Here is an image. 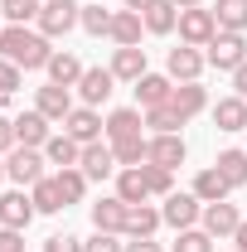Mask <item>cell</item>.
<instances>
[{"instance_id": "obj_17", "label": "cell", "mask_w": 247, "mask_h": 252, "mask_svg": "<svg viewBox=\"0 0 247 252\" xmlns=\"http://www.w3.org/2000/svg\"><path fill=\"white\" fill-rule=\"evenodd\" d=\"M107 68L117 73V83H141V78L151 73V68H146V49H141V44H131V49H117Z\"/></svg>"}, {"instance_id": "obj_46", "label": "cell", "mask_w": 247, "mask_h": 252, "mask_svg": "<svg viewBox=\"0 0 247 252\" xmlns=\"http://www.w3.org/2000/svg\"><path fill=\"white\" fill-rule=\"evenodd\" d=\"M233 243H238V248H243V252H247V219H243V223H238V233H233Z\"/></svg>"}, {"instance_id": "obj_45", "label": "cell", "mask_w": 247, "mask_h": 252, "mask_svg": "<svg viewBox=\"0 0 247 252\" xmlns=\"http://www.w3.org/2000/svg\"><path fill=\"white\" fill-rule=\"evenodd\" d=\"M233 93H238V97H243V102H247V63H243V68H238V73H233Z\"/></svg>"}, {"instance_id": "obj_32", "label": "cell", "mask_w": 247, "mask_h": 252, "mask_svg": "<svg viewBox=\"0 0 247 252\" xmlns=\"http://www.w3.org/2000/svg\"><path fill=\"white\" fill-rule=\"evenodd\" d=\"M117 151V165H146L151 156V136H126V141H112Z\"/></svg>"}, {"instance_id": "obj_16", "label": "cell", "mask_w": 247, "mask_h": 252, "mask_svg": "<svg viewBox=\"0 0 247 252\" xmlns=\"http://www.w3.org/2000/svg\"><path fill=\"white\" fill-rule=\"evenodd\" d=\"M126 199H117V194H107V199H97L93 204V228L97 233H126Z\"/></svg>"}, {"instance_id": "obj_18", "label": "cell", "mask_w": 247, "mask_h": 252, "mask_svg": "<svg viewBox=\"0 0 247 252\" xmlns=\"http://www.w3.org/2000/svg\"><path fill=\"white\" fill-rule=\"evenodd\" d=\"M15 141L30 146V151H44L49 146V117L44 112H20L15 117Z\"/></svg>"}, {"instance_id": "obj_51", "label": "cell", "mask_w": 247, "mask_h": 252, "mask_svg": "<svg viewBox=\"0 0 247 252\" xmlns=\"http://www.w3.org/2000/svg\"><path fill=\"white\" fill-rule=\"evenodd\" d=\"M0 102H5V97H0Z\"/></svg>"}, {"instance_id": "obj_28", "label": "cell", "mask_w": 247, "mask_h": 252, "mask_svg": "<svg viewBox=\"0 0 247 252\" xmlns=\"http://www.w3.org/2000/svg\"><path fill=\"white\" fill-rule=\"evenodd\" d=\"M141 20H146L151 34H170L175 25H180V5H175V0H155L151 10H141Z\"/></svg>"}, {"instance_id": "obj_23", "label": "cell", "mask_w": 247, "mask_h": 252, "mask_svg": "<svg viewBox=\"0 0 247 252\" xmlns=\"http://www.w3.org/2000/svg\"><path fill=\"white\" fill-rule=\"evenodd\" d=\"M44 160H49V165H59V170H73V165H83V146H78L68 131H63V136H49Z\"/></svg>"}, {"instance_id": "obj_34", "label": "cell", "mask_w": 247, "mask_h": 252, "mask_svg": "<svg viewBox=\"0 0 247 252\" xmlns=\"http://www.w3.org/2000/svg\"><path fill=\"white\" fill-rule=\"evenodd\" d=\"M59 180V194H63V204H83V194H88V175L73 165V170H59L54 175Z\"/></svg>"}, {"instance_id": "obj_14", "label": "cell", "mask_w": 247, "mask_h": 252, "mask_svg": "<svg viewBox=\"0 0 247 252\" xmlns=\"http://www.w3.org/2000/svg\"><path fill=\"white\" fill-rule=\"evenodd\" d=\"M189 156L185 136H151V156H146V165H160V170H180Z\"/></svg>"}, {"instance_id": "obj_20", "label": "cell", "mask_w": 247, "mask_h": 252, "mask_svg": "<svg viewBox=\"0 0 247 252\" xmlns=\"http://www.w3.org/2000/svg\"><path fill=\"white\" fill-rule=\"evenodd\" d=\"M117 199H126V204H146V199H151L146 165H122V170H117Z\"/></svg>"}, {"instance_id": "obj_39", "label": "cell", "mask_w": 247, "mask_h": 252, "mask_svg": "<svg viewBox=\"0 0 247 252\" xmlns=\"http://www.w3.org/2000/svg\"><path fill=\"white\" fill-rule=\"evenodd\" d=\"M83 252H126V243H122V233H93L83 243Z\"/></svg>"}, {"instance_id": "obj_6", "label": "cell", "mask_w": 247, "mask_h": 252, "mask_svg": "<svg viewBox=\"0 0 247 252\" xmlns=\"http://www.w3.org/2000/svg\"><path fill=\"white\" fill-rule=\"evenodd\" d=\"M209 68V54H199L194 44H180V49H170V59H165V73L175 78V83H199V73Z\"/></svg>"}, {"instance_id": "obj_13", "label": "cell", "mask_w": 247, "mask_h": 252, "mask_svg": "<svg viewBox=\"0 0 247 252\" xmlns=\"http://www.w3.org/2000/svg\"><path fill=\"white\" fill-rule=\"evenodd\" d=\"M112 88H117V73L112 68H88L83 83H78V97H83V107H102L112 97Z\"/></svg>"}, {"instance_id": "obj_11", "label": "cell", "mask_w": 247, "mask_h": 252, "mask_svg": "<svg viewBox=\"0 0 247 252\" xmlns=\"http://www.w3.org/2000/svg\"><path fill=\"white\" fill-rule=\"evenodd\" d=\"M88 180H112L122 165H117V151H112V141H93V146H83V165H78Z\"/></svg>"}, {"instance_id": "obj_7", "label": "cell", "mask_w": 247, "mask_h": 252, "mask_svg": "<svg viewBox=\"0 0 247 252\" xmlns=\"http://www.w3.org/2000/svg\"><path fill=\"white\" fill-rule=\"evenodd\" d=\"M160 219L170 223L175 233H185V228H194V223L204 219V204H199L194 194H170V199L160 204Z\"/></svg>"}, {"instance_id": "obj_3", "label": "cell", "mask_w": 247, "mask_h": 252, "mask_svg": "<svg viewBox=\"0 0 247 252\" xmlns=\"http://www.w3.org/2000/svg\"><path fill=\"white\" fill-rule=\"evenodd\" d=\"M209 63H214L218 73H238L247 63V39L233 30H218L214 39H209Z\"/></svg>"}, {"instance_id": "obj_48", "label": "cell", "mask_w": 247, "mask_h": 252, "mask_svg": "<svg viewBox=\"0 0 247 252\" xmlns=\"http://www.w3.org/2000/svg\"><path fill=\"white\" fill-rule=\"evenodd\" d=\"M175 5H180V10H194V5H204V0H175Z\"/></svg>"}, {"instance_id": "obj_30", "label": "cell", "mask_w": 247, "mask_h": 252, "mask_svg": "<svg viewBox=\"0 0 247 252\" xmlns=\"http://www.w3.org/2000/svg\"><path fill=\"white\" fill-rule=\"evenodd\" d=\"M214 20H218V30L247 34V0H218V5H214Z\"/></svg>"}, {"instance_id": "obj_33", "label": "cell", "mask_w": 247, "mask_h": 252, "mask_svg": "<svg viewBox=\"0 0 247 252\" xmlns=\"http://www.w3.org/2000/svg\"><path fill=\"white\" fill-rule=\"evenodd\" d=\"M146 126H151L155 136H180L185 117H180V112H175V107L165 102V107H151V112H146Z\"/></svg>"}, {"instance_id": "obj_29", "label": "cell", "mask_w": 247, "mask_h": 252, "mask_svg": "<svg viewBox=\"0 0 247 252\" xmlns=\"http://www.w3.org/2000/svg\"><path fill=\"white\" fill-rule=\"evenodd\" d=\"M30 199H34V209H39V214H59V209H68V204H63V194H59V180H54V175H44L39 185H30Z\"/></svg>"}, {"instance_id": "obj_22", "label": "cell", "mask_w": 247, "mask_h": 252, "mask_svg": "<svg viewBox=\"0 0 247 252\" xmlns=\"http://www.w3.org/2000/svg\"><path fill=\"white\" fill-rule=\"evenodd\" d=\"M141 30H146L141 10H117V15H112V34H107V39H117V49H131V44H141Z\"/></svg>"}, {"instance_id": "obj_37", "label": "cell", "mask_w": 247, "mask_h": 252, "mask_svg": "<svg viewBox=\"0 0 247 252\" xmlns=\"http://www.w3.org/2000/svg\"><path fill=\"white\" fill-rule=\"evenodd\" d=\"M146 185H151V199H170V194H175V170L146 165Z\"/></svg>"}, {"instance_id": "obj_31", "label": "cell", "mask_w": 247, "mask_h": 252, "mask_svg": "<svg viewBox=\"0 0 247 252\" xmlns=\"http://www.w3.org/2000/svg\"><path fill=\"white\" fill-rule=\"evenodd\" d=\"M214 170H218L233 189H243V185H247V151H223V156L214 160Z\"/></svg>"}, {"instance_id": "obj_42", "label": "cell", "mask_w": 247, "mask_h": 252, "mask_svg": "<svg viewBox=\"0 0 247 252\" xmlns=\"http://www.w3.org/2000/svg\"><path fill=\"white\" fill-rule=\"evenodd\" d=\"M0 252H25V233L20 228H0Z\"/></svg>"}, {"instance_id": "obj_38", "label": "cell", "mask_w": 247, "mask_h": 252, "mask_svg": "<svg viewBox=\"0 0 247 252\" xmlns=\"http://www.w3.org/2000/svg\"><path fill=\"white\" fill-rule=\"evenodd\" d=\"M175 252H214V238H209L204 228H185V233L175 238Z\"/></svg>"}, {"instance_id": "obj_15", "label": "cell", "mask_w": 247, "mask_h": 252, "mask_svg": "<svg viewBox=\"0 0 247 252\" xmlns=\"http://www.w3.org/2000/svg\"><path fill=\"white\" fill-rule=\"evenodd\" d=\"M34 112H44L49 122H68V112H73V93L68 88H59V83H49V88H39L34 93Z\"/></svg>"}, {"instance_id": "obj_41", "label": "cell", "mask_w": 247, "mask_h": 252, "mask_svg": "<svg viewBox=\"0 0 247 252\" xmlns=\"http://www.w3.org/2000/svg\"><path fill=\"white\" fill-rule=\"evenodd\" d=\"M44 252H83V238H73V233H54V238L44 243Z\"/></svg>"}, {"instance_id": "obj_24", "label": "cell", "mask_w": 247, "mask_h": 252, "mask_svg": "<svg viewBox=\"0 0 247 252\" xmlns=\"http://www.w3.org/2000/svg\"><path fill=\"white\" fill-rule=\"evenodd\" d=\"M160 209L155 204H131L126 209V238H155V228H160Z\"/></svg>"}, {"instance_id": "obj_47", "label": "cell", "mask_w": 247, "mask_h": 252, "mask_svg": "<svg viewBox=\"0 0 247 252\" xmlns=\"http://www.w3.org/2000/svg\"><path fill=\"white\" fill-rule=\"evenodd\" d=\"M155 0H126V10H151Z\"/></svg>"}, {"instance_id": "obj_19", "label": "cell", "mask_w": 247, "mask_h": 252, "mask_svg": "<svg viewBox=\"0 0 247 252\" xmlns=\"http://www.w3.org/2000/svg\"><path fill=\"white\" fill-rule=\"evenodd\" d=\"M44 73H49V83H59V88H78L88 68L78 63V54H68V49H54V59H49V68H44Z\"/></svg>"}, {"instance_id": "obj_40", "label": "cell", "mask_w": 247, "mask_h": 252, "mask_svg": "<svg viewBox=\"0 0 247 252\" xmlns=\"http://www.w3.org/2000/svg\"><path fill=\"white\" fill-rule=\"evenodd\" d=\"M20 73H25V68H15L10 59H0V97H15V93H20V83H25Z\"/></svg>"}, {"instance_id": "obj_35", "label": "cell", "mask_w": 247, "mask_h": 252, "mask_svg": "<svg viewBox=\"0 0 247 252\" xmlns=\"http://www.w3.org/2000/svg\"><path fill=\"white\" fill-rule=\"evenodd\" d=\"M39 10H44V0H0V15L10 25H30V20H39Z\"/></svg>"}, {"instance_id": "obj_1", "label": "cell", "mask_w": 247, "mask_h": 252, "mask_svg": "<svg viewBox=\"0 0 247 252\" xmlns=\"http://www.w3.org/2000/svg\"><path fill=\"white\" fill-rule=\"evenodd\" d=\"M0 59H10L15 68L34 73V68H49L54 49H49V39H44L39 30H25V25H5V30H0Z\"/></svg>"}, {"instance_id": "obj_25", "label": "cell", "mask_w": 247, "mask_h": 252, "mask_svg": "<svg viewBox=\"0 0 247 252\" xmlns=\"http://www.w3.org/2000/svg\"><path fill=\"white\" fill-rule=\"evenodd\" d=\"M170 107H175V112L189 122V117H199V112L209 107V93H204L199 83H175V93H170Z\"/></svg>"}, {"instance_id": "obj_5", "label": "cell", "mask_w": 247, "mask_h": 252, "mask_svg": "<svg viewBox=\"0 0 247 252\" xmlns=\"http://www.w3.org/2000/svg\"><path fill=\"white\" fill-rule=\"evenodd\" d=\"M44 165H49V160H44V151H30V146H15V151L5 156V175H10L15 185L25 189V185H39V180H44Z\"/></svg>"}, {"instance_id": "obj_43", "label": "cell", "mask_w": 247, "mask_h": 252, "mask_svg": "<svg viewBox=\"0 0 247 252\" xmlns=\"http://www.w3.org/2000/svg\"><path fill=\"white\" fill-rule=\"evenodd\" d=\"M15 146H20V141H15V122H5V117H0V156H10Z\"/></svg>"}, {"instance_id": "obj_12", "label": "cell", "mask_w": 247, "mask_h": 252, "mask_svg": "<svg viewBox=\"0 0 247 252\" xmlns=\"http://www.w3.org/2000/svg\"><path fill=\"white\" fill-rule=\"evenodd\" d=\"M131 88H136V107H146V112H151V107H165V102H170L175 78H170V73H146V78H141V83H131Z\"/></svg>"}, {"instance_id": "obj_4", "label": "cell", "mask_w": 247, "mask_h": 252, "mask_svg": "<svg viewBox=\"0 0 247 252\" xmlns=\"http://www.w3.org/2000/svg\"><path fill=\"white\" fill-rule=\"evenodd\" d=\"M180 44H194V49H209V39L218 34V20L214 10H204V5H194V10H180Z\"/></svg>"}, {"instance_id": "obj_26", "label": "cell", "mask_w": 247, "mask_h": 252, "mask_svg": "<svg viewBox=\"0 0 247 252\" xmlns=\"http://www.w3.org/2000/svg\"><path fill=\"white\" fill-rule=\"evenodd\" d=\"M141 126H146L141 107H117V112L107 117V141H126V136H141Z\"/></svg>"}, {"instance_id": "obj_10", "label": "cell", "mask_w": 247, "mask_h": 252, "mask_svg": "<svg viewBox=\"0 0 247 252\" xmlns=\"http://www.w3.org/2000/svg\"><path fill=\"white\" fill-rule=\"evenodd\" d=\"M34 214H39V209H34V199L25 194V189L0 194V228H20V233H25V228L34 223Z\"/></svg>"}, {"instance_id": "obj_21", "label": "cell", "mask_w": 247, "mask_h": 252, "mask_svg": "<svg viewBox=\"0 0 247 252\" xmlns=\"http://www.w3.org/2000/svg\"><path fill=\"white\" fill-rule=\"evenodd\" d=\"M214 126H218V131H247V102L238 93L218 97V102H214Z\"/></svg>"}, {"instance_id": "obj_9", "label": "cell", "mask_w": 247, "mask_h": 252, "mask_svg": "<svg viewBox=\"0 0 247 252\" xmlns=\"http://www.w3.org/2000/svg\"><path fill=\"white\" fill-rule=\"evenodd\" d=\"M238 223H243L238 204L218 199V204H204V219H199V228H204L209 238H233V233H238Z\"/></svg>"}, {"instance_id": "obj_44", "label": "cell", "mask_w": 247, "mask_h": 252, "mask_svg": "<svg viewBox=\"0 0 247 252\" xmlns=\"http://www.w3.org/2000/svg\"><path fill=\"white\" fill-rule=\"evenodd\" d=\"M126 252H160L155 238H126Z\"/></svg>"}, {"instance_id": "obj_50", "label": "cell", "mask_w": 247, "mask_h": 252, "mask_svg": "<svg viewBox=\"0 0 247 252\" xmlns=\"http://www.w3.org/2000/svg\"><path fill=\"white\" fill-rule=\"evenodd\" d=\"M233 252H243V248H233Z\"/></svg>"}, {"instance_id": "obj_49", "label": "cell", "mask_w": 247, "mask_h": 252, "mask_svg": "<svg viewBox=\"0 0 247 252\" xmlns=\"http://www.w3.org/2000/svg\"><path fill=\"white\" fill-rule=\"evenodd\" d=\"M0 180H5V160H0Z\"/></svg>"}, {"instance_id": "obj_8", "label": "cell", "mask_w": 247, "mask_h": 252, "mask_svg": "<svg viewBox=\"0 0 247 252\" xmlns=\"http://www.w3.org/2000/svg\"><path fill=\"white\" fill-rule=\"evenodd\" d=\"M63 131H68L78 146H93V141L107 136V122L97 117V107H73V112H68V122H63Z\"/></svg>"}, {"instance_id": "obj_2", "label": "cell", "mask_w": 247, "mask_h": 252, "mask_svg": "<svg viewBox=\"0 0 247 252\" xmlns=\"http://www.w3.org/2000/svg\"><path fill=\"white\" fill-rule=\"evenodd\" d=\"M34 25H39L44 39H63L68 30L83 25V5H78V0H44V10H39Z\"/></svg>"}, {"instance_id": "obj_36", "label": "cell", "mask_w": 247, "mask_h": 252, "mask_svg": "<svg viewBox=\"0 0 247 252\" xmlns=\"http://www.w3.org/2000/svg\"><path fill=\"white\" fill-rule=\"evenodd\" d=\"M112 15H117V10H107V5H83V30L97 34V39L112 34Z\"/></svg>"}, {"instance_id": "obj_27", "label": "cell", "mask_w": 247, "mask_h": 252, "mask_svg": "<svg viewBox=\"0 0 247 252\" xmlns=\"http://www.w3.org/2000/svg\"><path fill=\"white\" fill-rule=\"evenodd\" d=\"M228 194H233V185H228V180L218 175L214 165L194 175V199H199V204H218V199H228Z\"/></svg>"}]
</instances>
